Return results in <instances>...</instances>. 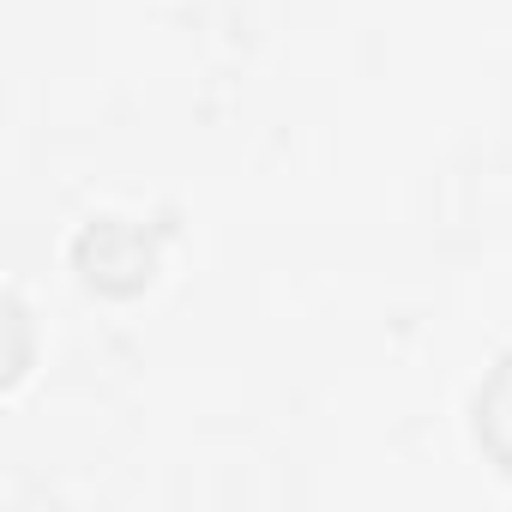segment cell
<instances>
[{
  "mask_svg": "<svg viewBox=\"0 0 512 512\" xmlns=\"http://www.w3.org/2000/svg\"><path fill=\"white\" fill-rule=\"evenodd\" d=\"M476 440L500 458V470H512V356L476 392Z\"/></svg>",
  "mask_w": 512,
  "mask_h": 512,
  "instance_id": "1",
  "label": "cell"
}]
</instances>
